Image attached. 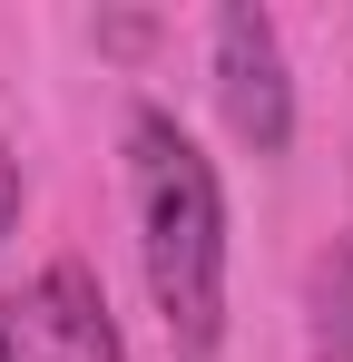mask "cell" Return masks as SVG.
<instances>
[{
  "label": "cell",
  "mask_w": 353,
  "mask_h": 362,
  "mask_svg": "<svg viewBox=\"0 0 353 362\" xmlns=\"http://www.w3.org/2000/svg\"><path fill=\"white\" fill-rule=\"evenodd\" d=\"M128 206H138L147 303L167 323L176 362H216V343H226V186H216V157L167 108H128Z\"/></svg>",
  "instance_id": "obj_1"
},
{
  "label": "cell",
  "mask_w": 353,
  "mask_h": 362,
  "mask_svg": "<svg viewBox=\"0 0 353 362\" xmlns=\"http://www.w3.org/2000/svg\"><path fill=\"white\" fill-rule=\"evenodd\" d=\"M206 49H216V108H226V127L255 157H285L294 147V78H285L275 20H265L255 0H226L216 30H206Z\"/></svg>",
  "instance_id": "obj_2"
},
{
  "label": "cell",
  "mask_w": 353,
  "mask_h": 362,
  "mask_svg": "<svg viewBox=\"0 0 353 362\" xmlns=\"http://www.w3.org/2000/svg\"><path fill=\"white\" fill-rule=\"evenodd\" d=\"M30 323H40V343H50L59 362H128V343H118V313H108L99 274H89L79 255H59L50 274H40Z\"/></svg>",
  "instance_id": "obj_3"
},
{
  "label": "cell",
  "mask_w": 353,
  "mask_h": 362,
  "mask_svg": "<svg viewBox=\"0 0 353 362\" xmlns=\"http://www.w3.org/2000/svg\"><path fill=\"white\" fill-rule=\"evenodd\" d=\"M304 333H314V362H353V235H334L314 255V284H304Z\"/></svg>",
  "instance_id": "obj_4"
},
{
  "label": "cell",
  "mask_w": 353,
  "mask_h": 362,
  "mask_svg": "<svg viewBox=\"0 0 353 362\" xmlns=\"http://www.w3.org/2000/svg\"><path fill=\"white\" fill-rule=\"evenodd\" d=\"M30 333H40V323H30L20 303H0V362H40V353H30Z\"/></svg>",
  "instance_id": "obj_5"
},
{
  "label": "cell",
  "mask_w": 353,
  "mask_h": 362,
  "mask_svg": "<svg viewBox=\"0 0 353 362\" xmlns=\"http://www.w3.org/2000/svg\"><path fill=\"white\" fill-rule=\"evenodd\" d=\"M10 226H20V157L0 147V235H10Z\"/></svg>",
  "instance_id": "obj_6"
}]
</instances>
